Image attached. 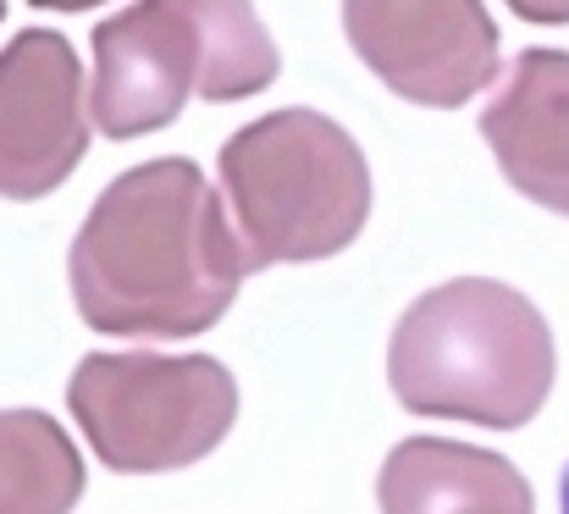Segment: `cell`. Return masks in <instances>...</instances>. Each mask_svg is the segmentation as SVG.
<instances>
[{"label":"cell","instance_id":"1","mask_svg":"<svg viewBox=\"0 0 569 514\" xmlns=\"http://www.w3.org/2000/svg\"><path fill=\"white\" fill-rule=\"evenodd\" d=\"M243 271L221 194L189 156L106 182L67 255L78 316L106 338H193L227 316Z\"/></svg>","mask_w":569,"mask_h":514},{"label":"cell","instance_id":"2","mask_svg":"<svg viewBox=\"0 0 569 514\" xmlns=\"http://www.w3.org/2000/svg\"><path fill=\"white\" fill-rule=\"evenodd\" d=\"M559 376L548 316L509 283L453 277L420 294L387 343V382L409 415L520 432Z\"/></svg>","mask_w":569,"mask_h":514},{"label":"cell","instance_id":"3","mask_svg":"<svg viewBox=\"0 0 569 514\" xmlns=\"http://www.w3.org/2000/svg\"><path fill=\"white\" fill-rule=\"evenodd\" d=\"M216 171L249 271L327 260L349 249L371 216L366 150L349 139V128L310 106H288L238 128L221 145Z\"/></svg>","mask_w":569,"mask_h":514},{"label":"cell","instance_id":"4","mask_svg":"<svg viewBox=\"0 0 569 514\" xmlns=\"http://www.w3.org/2000/svg\"><path fill=\"white\" fill-rule=\"evenodd\" d=\"M67 404L111 471L161 476L204 459L232 432L238 382L210 354H83Z\"/></svg>","mask_w":569,"mask_h":514},{"label":"cell","instance_id":"5","mask_svg":"<svg viewBox=\"0 0 569 514\" xmlns=\"http://www.w3.org/2000/svg\"><path fill=\"white\" fill-rule=\"evenodd\" d=\"M343 33L415 106L453 111L498 78V28L481 0H343Z\"/></svg>","mask_w":569,"mask_h":514},{"label":"cell","instance_id":"6","mask_svg":"<svg viewBox=\"0 0 569 514\" xmlns=\"http://www.w3.org/2000/svg\"><path fill=\"white\" fill-rule=\"evenodd\" d=\"M83 67L67 33L22 28L0 50V194L44 199L89 150Z\"/></svg>","mask_w":569,"mask_h":514},{"label":"cell","instance_id":"7","mask_svg":"<svg viewBox=\"0 0 569 514\" xmlns=\"http://www.w3.org/2000/svg\"><path fill=\"white\" fill-rule=\"evenodd\" d=\"M204 33L193 0H139L94 28L89 117L106 139H139L178 122L204 83Z\"/></svg>","mask_w":569,"mask_h":514},{"label":"cell","instance_id":"8","mask_svg":"<svg viewBox=\"0 0 569 514\" xmlns=\"http://www.w3.org/2000/svg\"><path fill=\"white\" fill-rule=\"evenodd\" d=\"M481 139L526 199L569 216V50L515 56L481 111Z\"/></svg>","mask_w":569,"mask_h":514},{"label":"cell","instance_id":"9","mask_svg":"<svg viewBox=\"0 0 569 514\" xmlns=\"http://www.w3.org/2000/svg\"><path fill=\"white\" fill-rule=\"evenodd\" d=\"M381 514H537L531 482L492 448L409 437L377 476Z\"/></svg>","mask_w":569,"mask_h":514},{"label":"cell","instance_id":"10","mask_svg":"<svg viewBox=\"0 0 569 514\" xmlns=\"http://www.w3.org/2000/svg\"><path fill=\"white\" fill-rule=\"evenodd\" d=\"M83 459L44 409H0V514H72Z\"/></svg>","mask_w":569,"mask_h":514},{"label":"cell","instance_id":"11","mask_svg":"<svg viewBox=\"0 0 569 514\" xmlns=\"http://www.w3.org/2000/svg\"><path fill=\"white\" fill-rule=\"evenodd\" d=\"M509 6H515V17H526V22H548V28L569 22V0H509Z\"/></svg>","mask_w":569,"mask_h":514},{"label":"cell","instance_id":"12","mask_svg":"<svg viewBox=\"0 0 569 514\" xmlns=\"http://www.w3.org/2000/svg\"><path fill=\"white\" fill-rule=\"evenodd\" d=\"M28 6H44V11H89L100 0H28Z\"/></svg>","mask_w":569,"mask_h":514},{"label":"cell","instance_id":"13","mask_svg":"<svg viewBox=\"0 0 569 514\" xmlns=\"http://www.w3.org/2000/svg\"><path fill=\"white\" fill-rule=\"evenodd\" d=\"M559 514H569V465H565V482H559Z\"/></svg>","mask_w":569,"mask_h":514},{"label":"cell","instance_id":"14","mask_svg":"<svg viewBox=\"0 0 569 514\" xmlns=\"http://www.w3.org/2000/svg\"><path fill=\"white\" fill-rule=\"evenodd\" d=\"M0 17H6V0H0Z\"/></svg>","mask_w":569,"mask_h":514}]
</instances>
